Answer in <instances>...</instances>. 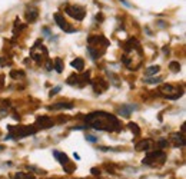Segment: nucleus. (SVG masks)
I'll use <instances>...</instances> for the list:
<instances>
[{
	"mask_svg": "<svg viewBox=\"0 0 186 179\" xmlns=\"http://www.w3.org/2000/svg\"><path fill=\"white\" fill-rule=\"evenodd\" d=\"M84 122L89 126L95 127L98 131H105V132H119L122 129L120 122L115 115H110L107 112H93L89 113L84 118Z\"/></svg>",
	"mask_w": 186,
	"mask_h": 179,
	"instance_id": "f257e3e1",
	"label": "nucleus"
},
{
	"mask_svg": "<svg viewBox=\"0 0 186 179\" xmlns=\"http://www.w3.org/2000/svg\"><path fill=\"white\" fill-rule=\"evenodd\" d=\"M142 46L136 39L130 38L125 45V55H123V63L129 67L130 70H138L142 65Z\"/></svg>",
	"mask_w": 186,
	"mask_h": 179,
	"instance_id": "f03ea898",
	"label": "nucleus"
},
{
	"mask_svg": "<svg viewBox=\"0 0 186 179\" xmlns=\"http://www.w3.org/2000/svg\"><path fill=\"white\" fill-rule=\"evenodd\" d=\"M88 52L89 55L92 56V59H98V57H100L105 52H102V50H99V47H102V49H105L106 50V47L109 46V40H107L106 38H103V36H90V38L88 39Z\"/></svg>",
	"mask_w": 186,
	"mask_h": 179,
	"instance_id": "7ed1b4c3",
	"label": "nucleus"
},
{
	"mask_svg": "<svg viewBox=\"0 0 186 179\" xmlns=\"http://www.w3.org/2000/svg\"><path fill=\"white\" fill-rule=\"evenodd\" d=\"M165 160H166V153L163 151H152L149 152L148 155L143 158V162L145 165L148 166H152V168H159V166H162L165 163Z\"/></svg>",
	"mask_w": 186,
	"mask_h": 179,
	"instance_id": "20e7f679",
	"label": "nucleus"
},
{
	"mask_svg": "<svg viewBox=\"0 0 186 179\" xmlns=\"http://www.w3.org/2000/svg\"><path fill=\"white\" fill-rule=\"evenodd\" d=\"M9 129V135H7V139H20V138H24L27 135H33L36 133V127L34 125L33 126H7Z\"/></svg>",
	"mask_w": 186,
	"mask_h": 179,
	"instance_id": "39448f33",
	"label": "nucleus"
},
{
	"mask_svg": "<svg viewBox=\"0 0 186 179\" xmlns=\"http://www.w3.org/2000/svg\"><path fill=\"white\" fill-rule=\"evenodd\" d=\"M30 57H32L36 63L42 65L43 62L47 59V49L43 46V45H40V42H36L34 46L30 49Z\"/></svg>",
	"mask_w": 186,
	"mask_h": 179,
	"instance_id": "423d86ee",
	"label": "nucleus"
},
{
	"mask_svg": "<svg viewBox=\"0 0 186 179\" xmlns=\"http://www.w3.org/2000/svg\"><path fill=\"white\" fill-rule=\"evenodd\" d=\"M159 93L162 95L163 98L175 100V99H179L183 92H182V89H179V88H176L173 85H162L159 88Z\"/></svg>",
	"mask_w": 186,
	"mask_h": 179,
	"instance_id": "0eeeda50",
	"label": "nucleus"
},
{
	"mask_svg": "<svg viewBox=\"0 0 186 179\" xmlns=\"http://www.w3.org/2000/svg\"><path fill=\"white\" fill-rule=\"evenodd\" d=\"M67 83L72 86H77V88H82V86L88 85L89 83V72L88 73H83V75H72L67 77Z\"/></svg>",
	"mask_w": 186,
	"mask_h": 179,
	"instance_id": "6e6552de",
	"label": "nucleus"
},
{
	"mask_svg": "<svg viewBox=\"0 0 186 179\" xmlns=\"http://www.w3.org/2000/svg\"><path fill=\"white\" fill-rule=\"evenodd\" d=\"M65 12L69 14L70 17H73V19L79 20V22H80V20H83L84 14H86V12H84L83 7H80V6H77V5L67 6V7L65 9Z\"/></svg>",
	"mask_w": 186,
	"mask_h": 179,
	"instance_id": "1a4fd4ad",
	"label": "nucleus"
},
{
	"mask_svg": "<svg viewBox=\"0 0 186 179\" xmlns=\"http://www.w3.org/2000/svg\"><path fill=\"white\" fill-rule=\"evenodd\" d=\"M53 156H55L56 159L59 160V163L60 165H63V168L66 166V172L67 174H72L73 172V165L69 166V158H67V155H65L63 152H59V151H53Z\"/></svg>",
	"mask_w": 186,
	"mask_h": 179,
	"instance_id": "9d476101",
	"label": "nucleus"
},
{
	"mask_svg": "<svg viewBox=\"0 0 186 179\" xmlns=\"http://www.w3.org/2000/svg\"><path fill=\"white\" fill-rule=\"evenodd\" d=\"M55 20H56V23H57V26H59L62 30H65L66 33H73L74 30H76L73 26H70V24L66 22L65 17H63L60 13H56L55 14Z\"/></svg>",
	"mask_w": 186,
	"mask_h": 179,
	"instance_id": "9b49d317",
	"label": "nucleus"
},
{
	"mask_svg": "<svg viewBox=\"0 0 186 179\" xmlns=\"http://www.w3.org/2000/svg\"><path fill=\"white\" fill-rule=\"evenodd\" d=\"M136 151H152L155 148V142L152 139H142L140 142H138L135 145Z\"/></svg>",
	"mask_w": 186,
	"mask_h": 179,
	"instance_id": "f8f14e48",
	"label": "nucleus"
},
{
	"mask_svg": "<svg viewBox=\"0 0 186 179\" xmlns=\"http://www.w3.org/2000/svg\"><path fill=\"white\" fill-rule=\"evenodd\" d=\"M92 86H93V90H95L96 93H103V92L109 88V83H107L105 79H95L92 82Z\"/></svg>",
	"mask_w": 186,
	"mask_h": 179,
	"instance_id": "ddd939ff",
	"label": "nucleus"
},
{
	"mask_svg": "<svg viewBox=\"0 0 186 179\" xmlns=\"http://www.w3.org/2000/svg\"><path fill=\"white\" fill-rule=\"evenodd\" d=\"M53 126V122H52V119L49 118V116H40V118H37L36 120V125H34V127L36 129H47V127Z\"/></svg>",
	"mask_w": 186,
	"mask_h": 179,
	"instance_id": "4468645a",
	"label": "nucleus"
},
{
	"mask_svg": "<svg viewBox=\"0 0 186 179\" xmlns=\"http://www.w3.org/2000/svg\"><path fill=\"white\" fill-rule=\"evenodd\" d=\"M169 139L173 143V146H176V148H179V146L183 148L185 146V139H183V136H182L181 133H172Z\"/></svg>",
	"mask_w": 186,
	"mask_h": 179,
	"instance_id": "2eb2a0df",
	"label": "nucleus"
},
{
	"mask_svg": "<svg viewBox=\"0 0 186 179\" xmlns=\"http://www.w3.org/2000/svg\"><path fill=\"white\" fill-rule=\"evenodd\" d=\"M135 109H136V106H133V105H123L119 109V113H120L123 118H127V116H130V113L133 112Z\"/></svg>",
	"mask_w": 186,
	"mask_h": 179,
	"instance_id": "dca6fc26",
	"label": "nucleus"
},
{
	"mask_svg": "<svg viewBox=\"0 0 186 179\" xmlns=\"http://www.w3.org/2000/svg\"><path fill=\"white\" fill-rule=\"evenodd\" d=\"M37 16H39V12H37V9H34V7H30V9L26 12V19H27V22H30V23L37 19Z\"/></svg>",
	"mask_w": 186,
	"mask_h": 179,
	"instance_id": "f3484780",
	"label": "nucleus"
},
{
	"mask_svg": "<svg viewBox=\"0 0 186 179\" xmlns=\"http://www.w3.org/2000/svg\"><path fill=\"white\" fill-rule=\"evenodd\" d=\"M72 108H73V103H70V102H59V103L50 106V109H53V110H57V109H72Z\"/></svg>",
	"mask_w": 186,
	"mask_h": 179,
	"instance_id": "a211bd4d",
	"label": "nucleus"
},
{
	"mask_svg": "<svg viewBox=\"0 0 186 179\" xmlns=\"http://www.w3.org/2000/svg\"><path fill=\"white\" fill-rule=\"evenodd\" d=\"M72 66H73L77 72H83V69H84V62L82 60L80 57H77V59H74V60L72 62Z\"/></svg>",
	"mask_w": 186,
	"mask_h": 179,
	"instance_id": "6ab92c4d",
	"label": "nucleus"
},
{
	"mask_svg": "<svg viewBox=\"0 0 186 179\" xmlns=\"http://www.w3.org/2000/svg\"><path fill=\"white\" fill-rule=\"evenodd\" d=\"M159 70H160V67L156 65V66H150L146 69V72H145V76H152V75H156V73H159Z\"/></svg>",
	"mask_w": 186,
	"mask_h": 179,
	"instance_id": "aec40b11",
	"label": "nucleus"
},
{
	"mask_svg": "<svg viewBox=\"0 0 186 179\" xmlns=\"http://www.w3.org/2000/svg\"><path fill=\"white\" fill-rule=\"evenodd\" d=\"M55 69L57 73H62V72H63V60H62L60 57H56L55 59Z\"/></svg>",
	"mask_w": 186,
	"mask_h": 179,
	"instance_id": "412c9836",
	"label": "nucleus"
},
{
	"mask_svg": "<svg viewBox=\"0 0 186 179\" xmlns=\"http://www.w3.org/2000/svg\"><path fill=\"white\" fill-rule=\"evenodd\" d=\"M129 129L135 133L136 136H139V135H140V129L138 127V125H136V123H129Z\"/></svg>",
	"mask_w": 186,
	"mask_h": 179,
	"instance_id": "4be33fe9",
	"label": "nucleus"
},
{
	"mask_svg": "<svg viewBox=\"0 0 186 179\" xmlns=\"http://www.w3.org/2000/svg\"><path fill=\"white\" fill-rule=\"evenodd\" d=\"M169 67H170V70L172 72H179L181 70V65H179V62H172V63L169 65Z\"/></svg>",
	"mask_w": 186,
	"mask_h": 179,
	"instance_id": "5701e85b",
	"label": "nucleus"
},
{
	"mask_svg": "<svg viewBox=\"0 0 186 179\" xmlns=\"http://www.w3.org/2000/svg\"><path fill=\"white\" fill-rule=\"evenodd\" d=\"M145 82L149 83V85H155V83H160L162 79H160V77H149V79H146Z\"/></svg>",
	"mask_w": 186,
	"mask_h": 179,
	"instance_id": "b1692460",
	"label": "nucleus"
},
{
	"mask_svg": "<svg viewBox=\"0 0 186 179\" xmlns=\"http://www.w3.org/2000/svg\"><path fill=\"white\" fill-rule=\"evenodd\" d=\"M16 179H34L33 175H24V174H17L16 175Z\"/></svg>",
	"mask_w": 186,
	"mask_h": 179,
	"instance_id": "393cba45",
	"label": "nucleus"
},
{
	"mask_svg": "<svg viewBox=\"0 0 186 179\" xmlns=\"http://www.w3.org/2000/svg\"><path fill=\"white\" fill-rule=\"evenodd\" d=\"M45 66H46L47 70H52V69H53V62H52V60H47Z\"/></svg>",
	"mask_w": 186,
	"mask_h": 179,
	"instance_id": "a878e982",
	"label": "nucleus"
},
{
	"mask_svg": "<svg viewBox=\"0 0 186 179\" xmlns=\"http://www.w3.org/2000/svg\"><path fill=\"white\" fill-rule=\"evenodd\" d=\"M86 139H88L89 142H92V143H95V142H98V139H96V138L93 136V135H88V136H86Z\"/></svg>",
	"mask_w": 186,
	"mask_h": 179,
	"instance_id": "bb28decb",
	"label": "nucleus"
},
{
	"mask_svg": "<svg viewBox=\"0 0 186 179\" xmlns=\"http://www.w3.org/2000/svg\"><path fill=\"white\" fill-rule=\"evenodd\" d=\"M10 76H12V77H19V76H23V73H22V72H12Z\"/></svg>",
	"mask_w": 186,
	"mask_h": 179,
	"instance_id": "cd10ccee",
	"label": "nucleus"
},
{
	"mask_svg": "<svg viewBox=\"0 0 186 179\" xmlns=\"http://www.w3.org/2000/svg\"><path fill=\"white\" fill-rule=\"evenodd\" d=\"M59 90H60V86H56L55 89H52V92H50V96H53V95H56V93H57V92H59Z\"/></svg>",
	"mask_w": 186,
	"mask_h": 179,
	"instance_id": "c85d7f7f",
	"label": "nucleus"
},
{
	"mask_svg": "<svg viewBox=\"0 0 186 179\" xmlns=\"http://www.w3.org/2000/svg\"><path fill=\"white\" fill-rule=\"evenodd\" d=\"M43 33H45V36H46V38H49V36H50V30H49L47 27H45V29H43Z\"/></svg>",
	"mask_w": 186,
	"mask_h": 179,
	"instance_id": "c756f323",
	"label": "nucleus"
},
{
	"mask_svg": "<svg viewBox=\"0 0 186 179\" xmlns=\"http://www.w3.org/2000/svg\"><path fill=\"white\" fill-rule=\"evenodd\" d=\"M0 65H2V59H0Z\"/></svg>",
	"mask_w": 186,
	"mask_h": 179,
	"instance_id": "7c9ffc66",
	"label": "nucleus"
}]
</instances>
